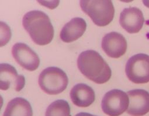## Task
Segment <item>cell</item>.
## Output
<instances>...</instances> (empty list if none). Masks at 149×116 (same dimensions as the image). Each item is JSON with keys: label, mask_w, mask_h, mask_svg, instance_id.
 Segmentation results:
<instances>
[{"label": "cell", "mask_w": 149, "mask_h": 116, "mask_svg": "<svg viewBox=\"0 0 149 116\" xmlns=\"http://www.w3.org/2000/svg\"><path fill=\"white\" fill-rule=\"evenodd\" d=\"M77 66L84 76L98 84L107 82L112 76L108 64L99 53L93 50H87L80 54Z\"/></svg>", "instance_id": "1"}, {"label": "cell", "mask_w": 149, "mask_h": 116, "mask_svg": "<svg viewBox=\"0 0 149 116\" xmlns=\"http://www.w3.org/2000/svg\"><path fill=\"white\" fill-rule=\"evenodd\" d=\"M22 24L32 41L37 45H46L54 36V28L49 16L39 10L31 11L23 17Z\"/></svg>", "instance_id": "2"}, {"label": "cell", "mask_w": 149, "mask_h": 116, "mask_svg": "<svg viewBox=\"0 0 149 116\" xmlns=\"http://www.w3.org/2000/svg\"><path fill=\"white\" fill-rule=\"evenodd\" d=\"M81 10L93 22L99 27H105L113 20L115 8L111 1H81Z\"/></svg>", "instance_id": "3"}, {"label": "cell", "mask_w": 149, "mask_h": 116, "mask_svg": "<svg viewBox=\"0 0 149 116\" xmlns=\"http://www.w3.org/2000/svg\"><path fill=\"white\" fill-rule=\"evenodd\" d=\"M38 83L42 90L50 95L62 93L68 83L66 73L57 67H49L39 75Z\"/></svg>", "instance_id": "4"}, {"label": "cell", "mask_w": 149, "mask_h": 116, "mask_svg": "<svg viewBox=\"0 0 149 116\" xmlns=\"http://www.w3.org/2000/svg\"><path fill=\"white\" fill-rule=\"evenodd\" d=\"M125 72L127 78L134 83L149 82V55L139 53L132 56L126 64Z\"/></svg>", "instance_id": "5"}, {"label": "cell", "mask_w": 149, "mask_h": 116, "mask_svg": "<svg viewBox=\"0 0 149 116\" xmlns=\"http://www.w3.org/2000/svg\"><path fill=\"white\" fill-rule=\"evenodd\" d=\"M129 104V99L125 92L113 89L105 93L101 107L104 113L109 116H119L126 111Z\"/></svg>", "instance_id": "6"}, {"label": "cell", "mask_w": 149, "mask_h": 116, "mask_svg": "<svg viewBox=\"0 0 149 116\" xmlns=\"http://www.w3.org/2000/svg\"><path fill=\"white\" fill-rule=\"evenodd\" d=\"M12 54L17 62L27 71H34L40 65L37 53L24 43H16L13 46Z\"/></svg>", "instance_id": "7"}, {"label": "cell", "mask_w": 149, "mask_h": 116, "mask_svg": "<svg viewBox=\"0 0 149 116\" xmlns=\"http://www.w3.org/2000/svg\"><path fill=\"white\" fill-rule=\"evenodd\" d=\"M129 105L127 113L132 116H143L149 112V93L143 89H134L127 92Z\"/></svg>", "instance_id": "8"}, {"label": "cell", "mask_w": 149, "mask_h": 116, "mask_svg": "<svg viewBox=\"0 0 149 116\" xmlns=\"http://www.w3.org/2000/svg\"><path fill=\"white\" fill-rule=\"evenodd\" d=\"M127 41L125 37L116 32L106 34L102 41V48L105 53L112 58L122 56L127 50Z\"/></svg>", "instance_id": "9"}, {"label": "cell", "mask_w": 149, "mask_h": 116, "mask_svg": "<svg viewBox=\"0 0 149 116\" xmlns=\"http://www.w3.org/2000/svg\"><path fill=\"white\" fill-rule=\"evenodd\" d=\"M121 27L129 34H136L141 29L144 18L142 11L137 7L125 8L120 14Z\"/></svg>", "instance_id": "10"}, {"label": "cell", "mask_w": 149, "mask_h": 116, "mask_svg": "<svg viewBox=\"0 0 149 116\" xmlns=\"http://www.w3.org/2000/svg\"><path fill=\"white\" fill-rule=\"evenodd\" d=\"M1 89L7 90L14 88L17 92H20L25 86V79L23 75H19L16 69L8 64H1Z\"/></svg>", "instance_id": "11"}, {"label": "cell", "mask_w": 149, "mask_h": 116, "mask_svg": "<svg viewBox=\"0 0 149 116\" xmlns=\"http://www.w3.org/2000/svg\"><path fill=\"white\" fill-rule=\"evenodd\" d=\"M86 29L87 23L84 19L74 18L63 27L60 34V39L65 43L72 42L82 36Z\"/></svg>", "instance_id": "12"}, {"label": "cell", "mask_w": 149, "mask_h": 116, "mask_svg": "<svg viewBox=\"0 0 149 116\" xmlns=\"http://www.w3.org/2000/svg\"><path fill=\"white\" fill-rule=\"evenodd\" d=\"M70 97L74 103L80 107H87L95 101V94L92 87L84 83H79L70 91Z\"/></svg>", "instance_id": "13"}, {"label": "cell", "mask_w": 149, "mask_h": 116, "mask_svg": "<svg viewBox=\"0 0 149 116\" xmlns=\"http://www.w3.org/2000/svg\"><path fill=\"white\" fill-rule=\"evenodd\" d=\"M30 103L22 97H16L8 103L3 116H32Z\"/></svg>", "instance_id": "14"}, {"label": "cell", "mask_w": 149, "mask_h": 116, "mask_svg": "<svg viewBox=\"0 0 149 116\" xmlns=\"http://www.w3.org/2000/svg\"><path fill=\"white\" fill-rule=\"evenodd\" d=\"M45 116H71L70 107L64 100H57L46 109Z\"/></svg>", "instance_id": "15"}, {"label": "cell", "mask_w": 149, "mask_h": 116, "mask_svg": "<svg viewBox=\"0 0 149 116\" xmlns=\"http://www.w3.org/2000/svg\"><path fill=\"white\" fill-rule=\"evenodd\" d=\"M75 116H97V115H93L90 113H78Z\"/></svg>", "instance_id": "16"}, {"label": "cell", "mask_w": 149, "mask_h": 116, "mask_svg": "<svg viewBox=\"0 0 149 116\" xmlns=\"http://www.w3.org/2000/svg\"><path fill=\"white\" fill-rule=\"evenodd\" d=\"M143 3H144V5H145L146 7L149 8V1H144Z\"/></svg>", "instance_id": "17"}]
</instances>
